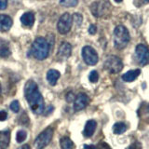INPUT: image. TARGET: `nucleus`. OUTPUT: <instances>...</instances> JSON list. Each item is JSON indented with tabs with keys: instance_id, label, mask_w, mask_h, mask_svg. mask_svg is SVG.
<instances>
[{
	"instance_id": "f257e3e1",
	"label": "nucleus",
	"mask_w": 149,
	"mask_h": 149,
	"mask_svg": "<svg viewBox=\"0 0 149 149\" xmlns=\"http://www.w3.org/2000/svg\"><path fill=\"white\" fill-rule=\"evenodd\" d=\"M24 95L33 113L36 115L43 113L45 109L44 99L38 91L37 84L34 80H28L26 82L24 87Z\"/></svg>"
},
{
	"instance_id": "f03ea898",
	"label": "nucleus",
	"mask_w": 149,
	"mask_h": 149,
	"mask_svg": "<svg viewBox=\"0 0 149 149\" xmlns=\"http://www.w3.org/2000/svg\"><path fill=\"white\" fill-rule=\"evenodd\" d=\"M50 45L49 44L48 40L44 37H36L35 41L33 42L32 48H31V53L34 57L37 60H45L48 58L49 53Z\"/></svg>"
},
{
	"instance_id": "7ed1b4c3",
	"label": "nucleus",
	"mask_w": 149,
	"mask_h": 149,
	"mask_svg": "<svg viewBox=\"0 0 149 149\" xmlns=\"http://www.w3.org/2000/svg\"><path fill=\"white\" fill-rule=\"evenodd\" d=\"M130 39V33L124 25H118L114 31V45L118 49H125Z\"/></svg>"
},
{
	"instance_id": "20e7f679",
	"label": "nucleus",
	"mask_w": 149,
	"mask_h": 149,
	"mask_svg": "<svg viewBox=\"0 0 149 149\" xmlns=\"http://www.w3.org/2000/svg\"><path fill=\"white\" fill-rule=\"evenodd\" d=\"M111 4L109 0H98L91 4V11L96 18H102L108 15L110 12Z\"/></svg>"
},
{
	"instance_id": "39448f33",
	"label": "nucleus",
	"mask_w": 149,
	"mask_h": 149,
	"mask_svg": "<svg viewBox=\"0 0 149 149\" xmlns=\"http://www.w3.org/2000/svg\"><path fill=\"white\" fill-rule=\"evenodd\" d=\"M104 69L111 74H118L123 68L122 61L118 56H109L104 61Z\"/></svg>"
},
{
	"instance_id": "423d86ee",
	"label": "nucleus",
	"mask_w": 149,
	"mask_h": 149,
	"mask_svg": "<svg viewBox=\"0 0 149 149\" xmlns=\"http://www.w3.org/2000/svg\"><path fill=\"white\" fill-rule=\"evenodd\" d=\"M53 137V129L52 128H47L43 130L35 141V146L37 149H42L51 142V139Z\"/></svg>"
},
{
	"instance_id": "0eeeda50",
	"label": "nucleus",
	"mask_w": 149,
	"mask_h": 149,
	"mask_svg": "<svg viewBox=\"0 0 149 149\" xmlns=\"http://www.w3.org/2000/svg\"><path fill=\"white\" fill-rule=\"evenodd\" d=\"M72 24H73V17L66 12L60 17L57 23V29L60 34L65 35L71 30Z\"/></svg>"
},
{
	"instance_id": "6e6552de",
	"label": "nucleus",
	"mask_w": 149,
	"mask_h": 149,
	"mask_svg": "<svg viewBox=\"0 0 149 149\" xmlns=\"http://www.w3.org/2000/svg\"><path fill=\"white\" fill-rule=\"evenodd\" d=\"M82 57L88 65H95L98 62V54L91 46H85L82 49Z\"/></svg>"
},
{
	"instance_id": "1a4fd4ad",
	"label": "nucleus",
	"mask_w": 149,
	"mask_h": 149,
	"mask_svg": "<svg viewBox=\"0 0 149 149\" xmlns=\"http://www.w3.org/2000/svg\"><path fill=\"white\" fill-rule=\"evenodd\" d=\"M135 56L141 65H146L149 63V49L146 45L139 44L135 49Z\"/></svg>"
},
{
	"instance_id": "9d476101",
	"label": "nucleus",
	"mask_w": 149,
	"mask_h": 149,
	"mask_svg": "<svg viewBox=\"0 0 149 149\" xmlns=\"http://www.w3.org/2000/svg\"><path fill=\"white\" fill-rule=\"evenodd\" d=\"M90 102V98L85 93H79L77 96L74 98V111H81Z\"/></svg>"
},
{
	"instance_id": "9b49d317",
	"label": "nucleus",
	"mask_w": 149,
	"mask_h": 149,
	"mask_svg": "<svg viewBox=\"0 0 149 149\" xmlns=\"http://www.w3.org/2000/svg\"><path fill=\"white\" fill-rule=\"evenodd\" d=\"M72 53V47L67 42H63L61 44L58 49V57L61 59H67Z\"/></svg>"
},
{
	"instance_id": "f8f14e48",
	"label": "nucleus",
	"mask_w": 149,
	"mask_h": 149,
	"mask_svg": "<svg viewBox=\"0 0 149 149\" xmlns=\"http://www.w3.org/2000/svg\"><path fill=\"white\" fill-rule=\"evenodd\" d=\"M12 19L5 14L0 15V32H8L12 26Z\"/></svg>"
},
{
	"instance_id": "ddd939ff",
	"label": "nucleus",
	"mask_w": 149,
	"mask_h": 149,
	"mask_svg": "<svg viewBox=\"0 0 149 149\" xmlns=\"http://www.w3.org/2000/svg\"><path fill=\"white\" fill-rule=\"evenodd\" d=\"M96 127H97V123L95 120L93 119H91L87 121V123L85 125V128H84V130H83V135L85 137H91L93 135L94 133L95 130H96Z\"/></svg>"
},
{
	"instance_id": "4468645a",
	"label": "nucleus",
	"mask_w": 149,
	"mask_h": 149,
	"mask_svg": "<svg viewBox=\"0 0 149 149\" xmlns=\"http://www.w3.org/2000/svg\"><path fill=\"white\" fill-rule=\"evenodd\" d=\"M21 22L26 27H32L35 23V14L33 12H25L21 17Z\"/></svg>"
},
{
	"instance_id": "2eb2a0df",
	"label": "nucleus",
	"mask_w": 149,
	"mask_h": 149,
	"mask_svg": "<svg viewBox=\"0 0 149 149\" xmlns=\"http://www.w3.org/2000/svg\"><path fill=\"white\" fill-rule=\"evenodd\" d=\"M10 141V132L3 130L0 132V149H7Z\"/></svg>"
},
{
	"instance_id": "dca6fc26",
	"label": "nucleus",
	"mask_w": 149,
	"mask_h": 149,
	"mask_svg": "<svg viewBox=\"0 0 149 149\" xmlns=\"http://www.w3.org/2000/svg\"><path fill=\"white\" fill-rule=\"evenodd\" d=\"M60 77H61L60 72L54 69H50L49 70V72L47 73V80L49 81V83L51 86L56 85V83H57Z\"/></svg>"
},
{
	"instance_id": "f3484780",
	"label": "nucleus",
	"mask_w": 149,
	"mask_h": 149,
	"mask_svg": "<svg viewBox=\"0 0 149 149\" xmlns=\"http://www.w3.org/2000/svg\"><path fill=\"white\" fill-rule=\"evenodd\" d=\"M10 55L9 43L3 38H0V57H8Z\"/></svg>"
},
{
	"instance_id": "a211bd4d",
	"label": "nucleus",
	"mask_w": 149,
	"mask_h": 149,
	"mask_svg": "<svg viewBox=\"0 0 149 149\" xmlns=\"http://www.w3.org/2000/svg\"><path fill=\"white\" fill-rule=\"evenodd\" d=\"M141 74V70L140 69H135V70H130L127 73H125L122 76V79L126 82H132L136 79L139 74Z\"/></svg>"
},
{
	"instance_id": "6ab92c4d",
	"label": "nucleus",
	"mask_w": 149,
	"mask_h": 149,
	"mask_svg": "<svg viewBox=\"0 0 149 149\" xmlns=\"http://www.w3.org/2000/svg\"><path fill=\"white\" fill-rule=\"evenodd\" d=\"M60 144L62 149H73L74 148V143L69 137H63L60 140Z\"/></svg>"
},
{
	"instance_id": "aec40b11",
	"label": "nucleus",
	"mask_w": 149,
	"mask_h": 149,
	"mask_svg": "<svg viewBox=\"0 0 149 149\" xmlns=\"http://www.w3.org/2000/svg\"><path fill=\"white\" fill-rule=\"evenodd\" d=\"M127 130V126L123 122H118L113 126V132L115 134H122Z\"/></svg>"
},
{
	"instance_id": "412c9836",
	"label": "nucleus",
	"mask_w": 149,
	"mask_h": 149,
	"mask_svg": "<svg viewBox=\"0 0 149 149\" xmlns=\"http://www.w3.org/2000/svg\"><path fill=\"white\" fill-rule=\"evenodd\" d=\"M59 2L63 7L72 8V7H76L77 6L78 0H59Z\"/></svg>"
},
{
	"instance_id": "4be33fe9",
	"label": "nucleus",
	"mask_w": 149,
	"mask_h": 149,
	"mask_svg": "<svg viewBox=\"0 0 149 149\" xmlns=\"http://www.w3.org/2000/svg\"><path fill=\"white\" fill-rule=\"evenodd\" d=\"M26 137H27V133H26V132H24V130H19L17 132L16 139H17L18 143H22L26 139Z\"/></svg>"
},
{
	"instance_id": "5701e85b",
	"label": "nucleus",
	"mask_w": 149,
	"mask_h": 149,
	"mask_svg": "<svg viewBox=\"0 0 149 149\" xmlns=\"http://www.w3.org/2000/svg\"><path fill=\"white\" fill-rule=\"evenodd\" d=\"M88 79H90V81L92 82V83H96L98 81V79H99V74H98L97 71L95 70H93L90 73V76H88Z\"/></svg>"
},
{
	"instance_id": "b1692460",
	"label": "nucleus",
	"mask_w": 149,
	"mask_h": 149,
	"mask_svg": "<svg viewBox=\"0 0 149 149\" xmlns=\"http://www.w3.org/2000/svg\"><path fill=\"white\" fill-rule=\"evenodd\" d=\"M82 20H83V18H82V15L81 14H79V13H74V15H73V21L76 22V24L77 26H80L81 25V23H82Z\"/></svg>"
},
{
	"instance_id": "393cba45",
	"label": "nucleus",
	"mask_w": 149,
	"mask_h": 149,
	"mask_svg": "<svg viewBox=\"0 0 149 149\" xmlns=\"http://www.w3.org/2000/svg\"><path fill=\"white\" fill-rule=\"evenodd\" d=\"M10 109L15 112V113H18L19 110H20V104H19L18 101H13L10 104Z\"/></svg>"
},
{
	"instance_id": "a878e982",
	"label": "nucleus",
	"mask_w": 149,
	"mask_h": 149,
	"mask_svg": "<svg viewBox=\"0 0 149 149\" xmlns=\"http://www.w3.org/2000/svg\"><path fill=\"white\" fill-rule=\"evenodd\" d=\"M149 3V0H134V5L137 7H141L143 5H146Z\"/></svg>"
},
{
	"instance_id": "bb28decb",
	"label": "nucleus",
	"mask_w": 149,
	"mask_h": 149,
	"mask_svg": "<svg viewBox=\"0 0 149 149\" xmlns=\"http://www.w3.org/2000/svg\"><path fill=\"white\" fill-rule=\"evenodd\" d=\"M96 149H112V148L109 146L108 143H99L97 146Z\"/></svg>"
},
{
	"instance_id": "cd10ccee",
	"label": "nucleus",
	"mask_w": 149,
	"mask_h": 149,
	"mask_svg": "<svg viewBox=\"0 0 149 149\" xmlns=\"http://www.w3.org/2000/svg\"><path fill=\"white\" fill-rule=\"evenodd\" d=\"M97 32V27L95 24H91L88 27V34L90 35H95Z\"/></svg>"
},
{
	"instance_id": "c85d7f7f",
	"label": "nucleus",
	"mask_w": 149,
	"mask_h": 149,
	"mask_svg": "<svg viewBox=\"0 0 149 149\" xmlns=\"http://www.w3.org/2000/svg\"><path fill=\"white\" fill-rule=\"evenodd\" d=\"M127 149H142V144L138 142H136L132 144H130Z\"/></svg>"
},
{
	"instance_id": "c756f323",
	"label": "nucleus",
	"mask_w": 149,
	"mask_h": 149,
	"mask_svg": "<svg viewBox=\"0 0 149 149\" xmlns=\"http://www.w3.org/2000/svg\"><path fill=\"white\" fill-rule=\"evenodd\" d=\"M8 7V0H0V9H6Z\"/></svg>"
},
{
	"instance_id": "7c9ffc66",
	"label": "nucleus",
	"mask_w": 149,
	"mask_h": 149,
	"mask_svg": "<svg viewBox=\"0 0 149 149\" xmlns=\"http://www.w3.org/2000/svg\"><path fill=\"white\" fill-rule=\"evenodd\" d=\"M8 118V114L7 112L5 111H0V121H4L6 120Z\"/></svg>"
},
{
	"instance_id": "2f4dec72",
	"label": "nucleus",
	"mask_w": 149,
	"mask_h": 149,
	"mask_svg": "<svg viewBox=\"0 0 149 149\" xmlns=\"http://www.w3.org/2000/svg\"><path fill=\"white\" fill-rule=\"evenodd\" d=\"M74 96L73 93H72V92H69L68 94L66 95V101H67L68 102H71L74 101Z\"/></svg>"
},
{
	"instance_id": "473e14b6",
	"label": "nucleus",
	"mask_w": 149,
	"mask_h": 149,
	"mask_svg": "<svg viewBox=\"0 0 149 149\" xmlns=\"http://www.w3.org/2000/svg\"><path fill=\"white\" fill-rule=\"evenodd\" d=\"M84 149H96L94 146H88V144H85L84 146Z\"/></svg>"
},
{
	"instance_id": "72a5a7b5",
	"label": "nucleus",
	"mask_w": 149,
	"mask_h": 149,
	"mask_svg": "<svg viewBox=\"0 0 149 149\" xmlns=\"http://www.w3.org/2000/svg\"><path fill=\"white\" fill-rule=\"evenodd\" d=\"M18 149H31V148H30V146H29V144H24V146H20Z\"/></svg>"
},
{
	"instance_id": "f704fd0d",
	"label": "nucleus",
	"mask_w": 149,
	"mask_h": 149,
	"mask_svg": "<svg viewBox=\"0 0 149 149\" xmlns=\"http://www.w3.org/2000/svg\"><path fill=\"white\" fill-rule=\"evenodd\" d=\"M115 1H116V3H120V2H122V0H115Z\"/></svg>"
},
{
	"instance_id": "c9c22d12",
	"label": "nucleus",
	"mask_w": 149,
	"mask_h": 149,
	"mask_svg": "<svg viewBox=\"0 0 149 149\" xmlns=\"http://www.w3.org/2000/svg\"><path fill=\"white\" fill-rule=\"evenodd\" d=\"M1 91H2V88H1V85H0V94H1Z\"/></svg>"
},
{
	"instance_id": "e433bc0d",
	"label": "nucleus",
	"mask_w": 149,
	"mask_h": 149,
	"mask_svg": "<svg viewBox=\"0 0 149 149\" xmlns=\"http://www.w3.org/2000/svg\"><path fill=\"white\" fill-rule=\"evenodd\" d=\"M147 109H148V112H149V104H148V107H147Z\"/></svg>"
}]
</instances>
